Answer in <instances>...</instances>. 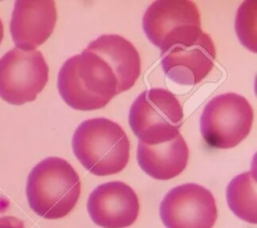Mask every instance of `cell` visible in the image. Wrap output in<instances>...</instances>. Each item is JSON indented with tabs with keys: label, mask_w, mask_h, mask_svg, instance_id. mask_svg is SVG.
Segmentation results:
<instances>
[{
	"label": "cell",
	"mask_w": 257,
	"mask_h": 228,
	"mask_svg": "<svg viewBox=\"0 0 257 228\" xmlns=\"http://www.w3.org/2000/svg\"><path fill=\"white\" fill-rule=\"evenodd\" d=\"M57 87L64 102L78 110L102 108L117 94V80L111 68L87 49L63 63Z\"/></svg>",
	"instance_id": "obj_1"
},
{
	"label": "cell",
	"mask_w": 257,
	"mask_h": 228,
	"mask_svg": "<svg viewBox=\"0 0 257 228\" xmlns=\"http://www.w3.org/2000/svg\"><path fill=\"white\" fill-rule=\"evenodd\" d=\"M80 178L64 159L49 157L29 173L26 196L32 211L45 219L66 216L78 201Z\"/></svg>",
	"instance_id": "obj_2"
},
{
	"label": "cell",
	"mask_w": 257,
	"mask_h": 228,
	"mask_svg": "<svg viewBox=\"0 0 257 228\" xmlns=\"http://www.w3.org/2000/svg\"><path fill=\"white\" fill-rule=\"evenodd\" d=\"M71 144L77 160L93 175L119 173L128 163V138L118 124L106 118L83 121L74 131Z\"/></svg>",
	"instance_id": "obj_3"
},
{
	"label": "cell",
	"mask_w": 257,
	"mask_h": 228,
	"mask_svg": "<svg viewBox=\"0 0 257 228\" xmlns=\"http://www.w3.org/2000/svg\"><path fill=\"white\" fill-rule=\"evenodd\" d=\"M183 118L182 105L173 92L151 88L133 102L128 124L140 142L158 145L172 141L180 134Z\"/></svg>",
	"instance_id": "obj_4"
},
{
	"label": "cell",
	"mask_w": 257,
	"mask_h": 228,
	"mask_svg": "<svg viewBox=\"0 0 257 228\" xmlns=\"http://www.w3.org/2000/svg\"><path fill=\"white\" fill-rule=\"evenodd\" d=\"M143 29L163 55L175 45L189 46L202 34L201 17L190 0H158L143 16Z\"/></svg>",
	"instance_id": "obj_5"
},
{
	"label": "cell",
	"mask_w": 257,
	"mask_h": 228,
	"mask_svg": "<svg viewBox=\"0 0 257 228\" xmlns=\"http://www.w3.org/2000/svg\"><path fill=\"white\" fill-rule=\"evenodd\" d=\"M253 109L249 101L234 92L212 98L200 118V131L212 148L231 149L239 145L250 133Z\"/></svg>",
	"instance_id": "obj_6"
},
{
	"label": "cell",
	"mask_w": 257,
	"mask_h": 228,
	"mask_svg": "<svg viewBox=\"0 0 257 228\" xmlns=\"http://www.w3.org/2000/svg\"><path fill=\"white\" fill-rule=\"evenodd\" d=\"M48 80V65L37 50L12 48L0 58V97L20 105L33 101Z\"/></svg>",
	"instance_id": "obj_7"
},
{
	"label": "cell",
	"mask_w": 257,
	"mask_h": 228,
	"mask_svg": "<svg viewBox=\"0 0 257 228\" xmlns=\"http://www.w3.org/2000/svg\"><path fill=\"white\" fill-rule=\"evenodd\" d=\"M167 228H212L218 210L213 194L205 187L187 183L171 189L160 205Z\"/></svg>",
	"instance_id": "obj_8"
},
{
	"label": "cell",
	"mask_w": 257,
	"mask_h": 228,
	"mask_svg": "<svg viewBox=\"0 0 257 228\" xmlns=\"http://www.w3.org/2000/svg\"><path fill=\"white\" fill-rule=\"evenodd\" d=\"M140 203L132 187L120 181L97 186L87 200L91 220L102 228H125L134 224Z\"/></svg>",
	"instance_id": "obj_9"
},
{
	"label": "cell",
	"mask_w": 257,
	"mask_h": 228,
	"mask_svg": "<svg viewBox=\"0 0 257 228\" xmlns=\"http://www.w3.org/2000/svg\"><path fill=\"white\" fill-rule=\"evenodd\" d=\"M216 48L205 32L191 45H175L163 54L162 67L166 75L182 85H195L212 70Z\"/></svg>",
	"instance_id": "obj_10"
},
{
	"label": "cell",
	"mask_w": 257,
	"mask_h": 228,
	"mask_svg": "<svg viewBox=\"0 0 257 228\" xmlns=\"http://www.w3.org/2000/svg\"><path fill=\"white\" fill-rule=\"evenodd\" d=\"M52 0H18L10 21V32L16 48L33 50L52 34L56 23Z\"/></svg>",
	"instance_id": "obj_11"
},
{
	"label": "cell",
	"mask_w": 257,
	"mask_h": 228,
	"mask_svg": "<svg viewBox=\"0 0 257 228\" xmlns=\"http://www.w3.org/2000/svg\"><path fill=\"white\" fill-rule=\"evenodd\" d=\"M101 57L117 80V93L130 89L141 73V58L133 43L117 34H104L85 48Z\"/></svg>",
	"instance_id": "obj_12"
},
{
	"label": "cell",
	"mask_w": 257,
	"mask_h": 228,
	"mask_svg": "<svg viewBox=\"0 0 257 228\" xmlns=\"http://www.w3.org/2000/svg\"><path fill=\"white\" fill-rule=\"evenodd\" d=\"M137 159L142 170L157 180H170L180 175L189 160V149L181 134L174 140L147 145L139 142Z\"/></svg>",
	"instance_id": "obj_13"
},
{
	"label": "cell",
	"mask_w": 257,
	"mask_h": 228,
	"mask_svg": "<svg viewBox=\"0 0 257 228\" xmlns=\"http://www.w3.org/2000/svg\"><path fill=\"white\" fill-rule=\"evenodd\" d=\"M227 203L237 217L248 223H256V179L254 171L240 174L229 183Z\"/></svg>",
	"instance_id": "obj_14"
},
{
	"label": "cell",
	"mask_w": 257,
	"mask_h": 228,
	"mask_svg": "<svg viewBox=\"0 0 257 228\" xmlns=\"http://www.w3.org/2000/svg\"><path fill=\"white\" fill-rule=\"evenodd\" d=\"M254 1L244 2L238 9L236 18V32L240 41L252 51H255V20L256 5Z\"/></svg>",
	"instance_id": "obj_15"
},
{
	"label": "cell",
	"mask_w": 257,
	"mask_h": 228,
	"mask_svg": "<svg viewBox=\"0 0 257 228\" xmlns=\"http://www.w3.org/2000/svg\"><path fill=\"white\" fill-rule=\"evenodd\" d=\"M9 207V201L0 198V228H24V223L22 220L15 216L5 215Z\"/></svg>",
	"instance_id": "obj_16"
},
{
	"label": "cell",
	"mask_w": 257,
	"mask_h": 228,
	"mask_svg": "<svg viewBox=\"0 0 257 228\" xmlns=\"http://www.w3.org/2000/svg\"><path fill=\"white\" fill-rule=\"evenodd\" d=\"M3 39V24H2V21L0 19V43Z\"/></svg>",
	"instance_id": "obj_17"
}]
</instances>
